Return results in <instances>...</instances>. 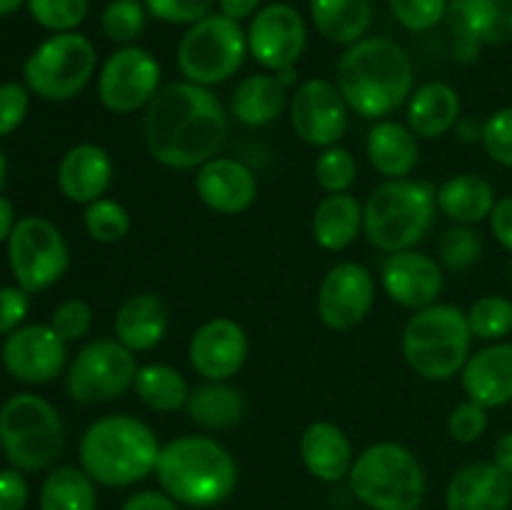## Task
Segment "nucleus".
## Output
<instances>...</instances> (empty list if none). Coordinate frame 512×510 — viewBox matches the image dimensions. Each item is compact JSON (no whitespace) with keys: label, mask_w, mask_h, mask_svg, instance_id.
I'll return each instance as SVG.
<instances>
[{"label":"nucleus","mask_w":512,"mask_h":510,"mask_svg":"<svg viewBox=\"0 0 512 510\" xmlns=\"http://www.w3.org/2000/svg\"><path fill=\"white\" fill-rule=\"evenodd\" d=\"M148 153L165 168L198 170L228 140V115L218 95L203 85L175 80L158 90L143 115Z\"/></svg>","instance_id":"f257e3e1"},{"label":"nucleus","mask_w":512,"mask_h":510,"mask_svg":"<svg viewBox=\"0 0 512 510\" xmlns=\"http://www.w3.org/2000/svg\"><path fill=\"white\" fill-rule=\"evenodd\" d=\"M338 88L360 118L385 120L415 93V65L403 45L383 35L360 38L338 60Z\"/></svg>","instance_id":"f03ea898"},{"label":"nucleus","mask_w":512,"mask_h":510,"mask_svg":"<svg viewBox=\"0 0 512 510\" xmlns=\"http://www.w3.org/2000/svg\"><path fill=\"white\" fill-rule=\"evenodd\" d=\"M155 478L178 505L213 508L238 488L233 453L208 435H180L160 448Z\"/></svg>","instance_id":"7ed1b4c3"},{"label":"nucleus","mask_w":512,"mask_h":510,"mask_svg":"<svg viewBox=\"0 0 512 510\" xmlns=\"http://www.w3.org/2000/svg\"><path fill=\"white\" fill-rule=\"evenodd\" d=\"M160 448L145 420L128 413L103 415L80 438V468L105 488H128L155 473Z\"/></svg>","instance_id":"20e7f679"},{"label":"nucleus","mask_w":512,"mask_h":510,"mask_svg":"<svg viewBox=\"0 0 512 510\" xmlns=\"http://www.w3.org/2000/svg\"><path fill=\"white\" fill-rule=\"evenodd\" d=\"M438 213V188L425 180H385L363 205V233L383 253L413 250L430 233Z\"/></svg>","instance_id":"39448f33"},{"label":"nucleus","mask_w":512,"mask_h":510,"mask_svg":"<svg viewBox=\"0 0 512 510\" xmlns=\"http://www.w3.org/2000/svg\"><path fill=\"white\" fill-rule=\"evenodd\" d=\"M403 355L415 375L430 383L455 378L470 358L473 333L458 305L435 303L415 310L403 328Z\"/></svg>","instance_id":"423d86ee"},{"label":"nucleus","mask_w":512,"mask_h":510,"mask_svg":"<svg viewBox=\"0 0 512 510\" xmlns=\"http://www.w3.org/2000/svg\"><path fill=\"white\" fill-rule=\"evenodd\" d=\"M348 485L370 510H420L428 493L418 455L393 440L368 445L353 460Z\"/></svg>","instance_id":"0eeeda50"},{"label":"nucleus","mask_w":512,"mask_h":510,"mask_svg":"<svg viewBox=\"0 0 512 510\" xmlns=\"http://www.w3.org/2000/svg\"><path fill=\"white\" fill-rule=\"evenodd\" d=\"M63 445V418L43 395L18 393L0 405V448L13 468L28 473L50 468Z\"/></svg>","instance_id":"6e6552de"},{"label":"nucleus","mask_w":512,"mask_h":510,"mask_svg":"<svg viewBox=\"0 0 512 510\" xmlns=\"http://www.w3.org/2000/svg\"><path fill=\"white\" fill-rule=\"evenodd\" d=\"M248 30L223 13L205 15L188 25L178 43L175 63L183 80L203 88L225 83L248 58Z\"/></svg>","instance_id":"1a4fd4ad"},{"label":"nucleus","mask_w":512,"mask_h":510,"mask_svg":"<svg viewBox=\"0 0 512 510\" xmlns=\"http://www.w3.org/2000/svg\"><path fill=\"white\" fill-rule=\"evenodd\" d=\"M98 53L88 35L53 33L28 55L23 78L30 93L50 103H65L85 90L95 75Z\"/></svg>","instance_id":"9d476101"},{"label":"nucleus","mask_w":512,"mask_h":510,"mask_svg":"<svg viewBox=\"0 0 512 510\" xmlns=\"http://www.w3.org/2000/svg\"><path fill=\"white\" fill-rule=\"evenodd\" d=\"M8 263L25 293H40L63 278L70 250L58 225L40 215H25L8 238Z\"/></svg>","instance_id":"9b49d317"},{"label":"nucleus","mask_w":512,"mask_h":510,"mask_svg":"<svg viewBox=\"0 0 512 510\" xmlns=\"http://www.w3.org/2000/svg\"><path fill=\"white\" fill-rule=\"evenodd\" d=\"M138 375L133 350L115 338H100L85 345L70 363L65 390L80 405L110 403L128 393Z\"/></svg>","instance_id":"f8f14e48"},{"label":"nucleus","mask_w":512,"mask_h":510,"mask_svg":"<svg viewBox=\"0 0 512 510\" xmlns=\"http://www.w3.org/2000/svg\"><path fill=\"white\" fill-rule=\"evenodd\" d=\"M163 80L158 58L140 45H120L108 55L98 75V98L110 113L128 115L145 110Z\"/></svg>","instance_id":"ddd939ff"},{"label":"nucleus","mask_w":512,"mask_h":510,"mask_svg":"<svg viewBox=\"0 0 512 510\" xmlns=\"http://www.w3.org/2000/svg\"><path fill=\"white\" fill-rule=\"evenodd\" d=\"M288 113L295 135L315 148L340 145L348 133V100L340 93L338 83L325 78H310L300 83L290 95Z\"/></svg>","instance_id":"4468645a"},{"label":"nucleus","mask_w":512,"mask_h":510,"mask_svg":"<svg viewBox=\"0 0 512 510\" xmlns=\"http://www.w3.org/2000/svg\"><path fill=\"white\" fill-rule=\"evenodd\" d=\"M308 45V25L298 8L288 3L263 5L250 18L248 53L268 73L295 68Z\"/></svg>","instance_id":"2eb2a0df"},{"label":"nucleus","mask_w":512,"mask_h":510,"mask_svg":"<svg viewBox=\"0 0 512 510\" xmlns=\"http://www.w3.org/2000/svg\"><path fill=\"white\" fill-rule=\"evenodd\" d=\"M0 360L8 375L28 385H43L58 378L68 363V343L50 325H20L5 335Z\"/></svg>","instance_id":"dca6fc26"},{"label":"nucleus","mask_w":512,"mask_h":510,"mask_svg":"<svg viewBox=\"0 0 512 510\" xmlns=\"http://www.w3.org/2000/svg\"><path fill=\"white\" fill-rule=\"evenodd\" d=\"M375 278L355 260L333 265L318 290V315L330 330H353L370 315Z\"/></svg>","instance_id":"f3484780"},{"label":"nucleus","mask_w":512,"mask_h":510,"mask_svg":"<svg viewBox=\"0 0 512 510\" xmlns=\"http://www.w3.org/2000/svg\"><path fill=\"white\" fill-rule=\"evenodd\" d=\"M250 343L243 325L230 318H213L200 325L188 345V360L195 373L213 383H228L243 370Z\"/></svg>","instance_id":"a211bd4d"},{"label":"nucleus","mask_w":512,"mask_h":510,"mask_svg":"<svg viewBox=\"0 0 512 510\" xmlns=\"http://www.w3.org/2000/svg\"><path fill=\"white\" fill-rule=\"evenodd\" d=\"M380 285L393 303L410 310H423L438 303L443 293V268L438 260L420 250L390 253L380 268Z\"/></svg>","instance_id":"6ab92c4d"},{"label":"nucleus","mask_w":512,"mask_h":510,"mask_svg":"<svg viewBox=\"0 0 512 510\" xmlns=\"http://www.w3.org/2000/svg\"><path fill=\"white\" fill-rule=\"evenodd\" d=\"M195 193L215 213L238 215L258 198V178L243 160L215 155L195 170Z\"/></svg>","instance_id":"aec40b11"},{"label":"nucleus","mask_w":512,"mask_h":510,"mask_svg":"<svg viewBox=\"0 0 512 510\" xmlns=\"http://www.w3.org/2000/svg\"><path fill=\"white\" fill-rule=\"evenodd\" d=\"M115 165L108 150L95 143L73 145L58 163V188L70 203L90 205L108 193Z\"/></svg>","instance_id":"412c9836"},{"label":"nucleus","mask_w":512,"mask_h":510,"mask_svg":"<svg viewBox=\"0 0 512 510\" xmlns=\"http://www.w3.org/2000/svg\"><path fill=\"white\" fill-rule=\"evenodd\" d=\"M448 28L455 43L498 45L512 38V0H450Z\"/></svg>","instance_id":"4be33fe9"},{"label":"nucleus","mask_w":512,"mask_h":510,"mask_svg":"<svg viewBox=\"0 0 512 510\" xmlns=\"http://www.w3.org/2000/svg\"><path fill=\"white\" fill-rule=\"evenodd\" d=\"M512 478L495 463H470L450 478L445 490L448 510H510Z\"/></svg>","instance_id":"5701e85b"},{"label":"nucleus","mask_w":512,"mask_h":510,"mask_svg":"<svg viewBox=\"0 0 512 510\" xmlns=\"http://www.w3.org/2000/svg\"><path fill=\"white\" fill-rule=\"evenodd\" d=\"M463 390L470 400L485 408H500L512 400V343L488 345L470 353L468 363L460 370Z\"/></svg>","instance_id":"b1692460"},{"label":"nucleus","mask_w":512,"mask_h":510,"mask_svg":"<svg viewBox=\"0 0 512 510\" xmlns=\"http://www.w3.org/2000/svg\"><path fill=\"white\" fill-rule=\"evenodd\" d=\"M300 460L313 478L323 483H340L350 475L355 455L343 428L328 420H318L300 435Z\"/></svg>","instance_id":"393cba45"},{"label":"nucleus","mask_w":512,"mask_h":510,"mask_svg":"<svg viewBox=\"0 0 512 510\" xmlns=\"http://www.w3.org/2000/svg\"><path fill=\"white\" fill-rule=\"evenodd\" d=\"M168 305L153 293H138L123 300L113 320L115 340L133 353L158 348L168 335Z\"/></svg>","instance_id":"a878e982"},{"label":"nucleus","mask_w":512,"mask_h":510,"mask_svg":"<svg viewBox=\"0 0 512 510\" xmlns=\"http://www.w3.org/2000/svg\"><path fill=\"white\" fill-rule=\"evenodd\" d=\"M365 150H368L370 165L380 175H385V180L410 178L420 163L418 135L398 120H378L370 128Z\"/></svg>","instance_id":"bb28decb"},{"label":"nucleus","mask_w":512,"mask_h":510,"mask_svg":"<svg viewBox=\"0 0 512 510\" xmlns=\"http://www.w3.org/2000/svg\"><path fill=\"white\" fill-rule=\"evenodd\" d=\"M460 95L458 90L443 80H430L420 85L408 100V128L418 138L435 140L458 125Z\"/></svg>","instance_id":"cd10ccee"},{"label":"nucleus","mask_w":512,"mask_h":510,"mask_svg":"<svg viewBox=\"0 0 512 510\" xmlns=\"http://www.w3.org/2000/svg\"><path fill=\"white\" fill-rule=\"evenodd\" d=\"M288 85L275 73H253L245 75L233 90L230 110L235 120L248 128H263L280 118L288 108Z\"/></svg>","instance_id":"c85d7f7f"},{"label":"nucleus","mask_w":512,"mask_h":510,"mask_svg":"<svg viewBox=\"0 0 512 510\" xmlns=\"http://www.w3.org/2000/svg\"><path fill=\"white\" fill-rule=\"evenodd\" d=\"M495 203V188L488 178L475 173H460L438 188V210L458 225H475L490 218Z\"/></svg>","instance_id":"c756f323"},{"label":"nucleus","mask_w":512,"mask_h":510,"mask_svg":"<svg viewBox=\"0 0 512 510\" xmlns=\"http://www.w3.org/2000/svg\"><path fill=\"white\" fill-rule=\"evenodd\" d=\"M363 230V203L350 193H328L313 213V238L323 250L338 253Z\"/></svg>","instance_id":"7c9ffc66"},{"label":"nucleus","mask_w":512,"mask_h":510,"mask_svg":"<svg viewBox=\"0 0 512 510\" xmlns=\"http://www.w3.org/2000/svg\"><path fill=\"white\" fill-rule=\"evenodd\" d=\"M318 33L333 45H353L373 23V0H308Z\"/></svg>","instance_id":"2f4dec72"},{"label":"nucleus","mask_w":512,"mask_h":510,"mask_svg":"<svg viewBox=\"0 0 512 510\" xmlns=\"http://www.w3.org/2000/svg\"><path fill=\"white\" fill-rule=\"evenodd\" d=\"M185 410H188V418L200 428L228 430L243 423L248 415V403L233 385L208 380L200 388L190 390Z\"/></svg>","instance_id":"473e14b6"},{"label":"nucleus","mask_w":512,"mask_h":510,"mask_svg":"<svg viewBox=\"0 0 512 510\" xmlns=\"http://www.w3.org/2000/svg\"><path fill=\"white\" fill-rule=\"evenodd\" d=\"M40 510H98L95 480L73 465L53 468L40 485Z\"/></svg>","instance_id":"72a5a7b5"},{"label":"nucleus","mask_w":512,"mask_h":510,"mask_svg":"<svg viewBox=\"0 0 512 510\" xmlns=\"http://www.w3.org/2000/svg\"><path fill=\"white\" fill-rule=\"evenodd\" d=\"M133 390L138 398L155 413H178L188 405L190 385L183 373L165 363L140 365Z\"/></svg>","instance_id":"f704fd0d"},{"label":"nucleus","mask_w":512,"mask_h":510,"mask_svg":"<svg viewBox=\"0 0 512 510\" xmlns=\"http://www.w3.org/2000/svg\"><path fill=\"white\" fill-rule=\"evenodd\" d=\"M148 23V8L143 0H110L100 13V28L110 43L133 45Z\"/></svg>","instance_id":"c9c22d12"},{"label":"nucleus","mask_w":512,"mask_h":510,"mask_svg":"<svg viewBox=\"0 0 512 510\" xmlns=\"http://www.w3.org/2000/svg\"><path fill=\"white\" fill-rule=\"evenodd\" d=\"M473 338L498 343L512 333V300L505 295H483L468 310Z\"/></svg>","instance_id":"e433bc0d"},{"label":"nucleus","mask_w":512,"mask_h":510,"mask_svg":"<svg viewBox=\"0 0 512 510\" xmlns=\"http://www.w3.org/2000/svg\"><path fill=\"white\" fill-rule=\"evenodd\" d=\"M83 223L90 238L105 245L120 243V240L130 233L128 208L120 205L118 200H110V198H100L95 200V203L85 205Z\"/></svg>","instance_id":"4c0bfd02"},{"label":"nucleus","mask_w":512,"mask_h":510,"mask_svg":"<svg viewBox=\"0 0 512 510\" xmlns=\"http://www.w3.org/2000/svg\"><path fill=\"white\" fill-rule=\"evenodd\" d=\"M315 180L325 193H350L358 180L355 155L343 145H330L315 160Z\"/></svg>","instance_id":"58836bf2"},{"label":"nucleus","mask_w":512,"mask_h":510,"mask_svg":"<svg viewBox=\"0 0 512 510\" xmlns=\"http://www.w3.org/2000/svg\"><path fill=\"white\" fill-rule=\"evenodd\" d=\"M30 18L50 33H70L88 18L90 0H25Z\"/></svg>","instance_id":"ea45409f"},{"label":"nucleus","mask_w":512,"mask_h":510,"mask_svg":"<svg viewBox=\"0 0 512 510\" xmlns=\"http://www.w3.org/2000/svg\"><path fill=\"white\" fill-rule=\"evenodd\" d=\"M480 258H483V240L475 233L473 225H455L445 230L440 240V263L445 268L458 273V270L473 268Z\"/></svg>","instance_id":"a19ab883"},{"label":"nucleus","mask_w":512,"mask_h":510,"mask_svg":"<svg viewBox=\"0 0 512 510\" xmlns=\"http://www.w3.org/2000/svg\"><path fill=\"white\" fill-rule=\"evenodd\" d=\"M450 0H388L393 18L410 33H428L448 15Z\"/></svg>","instance_id":"79ce46f5"},{"label":"nucleus","mask_w":512,"mask_h":510,"mask_svg":"<svg viewBox=\"0 0 512 510\" xmlns=\"http://www.w3.org/2000/svg\"><path fill=\"white\" fill-rule=\"evenodd\" d=\"M485 153L503 168H512V108H500L485 120L480 133Z\"/></svg>","instance_id":"37998d69"},{"label":"nucleus","mask_w":512,"mask_h":510,"mask_svg":"<svg viewBox=\"0 0 512 510\" xmlns=\"http://www.w3.org/2000/svg\"><path fill=\"white\" fill-rule=\"evenodd\" d=\"M50 328L65 340V343H75V340L85 338L93 328V308H90L85 300L70 298L65 303H60L53 310V318H50Z\"/></svg>","instance_id":"c03bdc74"},{"label":"nucleus","mask_w":512,"mask_h":510,"mask_svg":"<svg viewBox=\"0 0 512 510\" xmlns=\"http://www.w3.org/2000/svg\"><path fill=\"white\" fill-rule=\"evenodd\" d=\"M148 15L170 25H193L213 13L215 0H143Z\"/></svg>","instance_id":"a18cd8bd"},{"label":"nucleus","mask_w":512,"mask_h":510,"mask_svg":"<svg viewBox=\"0 0 512 510\" xmlns=\"http://www.w3.org/2000/svg\"><path fill=\"white\" fill-rule=\"evenodd\" d=\"M488 428V408L475 400H465L450 410L448 433L455 443H475Z\"/></svg>","instance_id":"49530a36"},{"label":"nucleus","mask_w":512,"mask_h":510,"mask_svg":"<svg viewBox=\"0 0 512 510\" xmlns=\"http://www.w3.org/2000/svg\"><path fill=\"white\" fill-rule=\"evenodd\" d=\"M30 108V90L23 83L0 85V138L20 128Z\"/></svg>","instance_id":"de8ad7c7"},{"label":"nucleus","mask_w":512,"mask_h":510,"mask_svg":"<svg viewBox=\"0 0 512 510\" xmlns=\"http://www.w3.org/2000/svg\"><path fill=\"white\" fill-rule=\"evenodd\" d=\"M30 310V293L20 285H5L0 288V335H10L23 325Z\"/></svg>","instance_id":"09e8293b"},{"label":"nucleus","mask_w":512,"mask_h":510,"mask_svg":"<svg viewBox=\"0 0 512 510\" xmlns=\"http://www.w3.org/2000/svg\"><path fill=\"white\" fill-rule=\"evenodd\" d=\"M30 488L18 468L0 470V510H23L28 505Z\"/></svg>","instance_id":"8fccbe9b"},{"label":"nucleus","mask_w":512,"mask_h":510,"mask_svg":"<svg viewBox=\"0 0 512 510\" xmlns=\"http://www.w3.org/2000/svg\"><path fill=\"white\" fill-rule=\"evenodd\" d=\"M488 220H490V230H493L495 240L512 253V195H508V198H500L498 203H495L493 213H490Z\"/></svg>","instance_id":"3c124183"},{"label":"nucleus","mask_w":512,"mask_h":510,"mask_svg":"<svg viewBox=\"0 0 512 510\" xmlns=\"http://www.w3.org/2000/svg\"><path fill=\"white\" fill-rule=\"evenodd\" d=\"M120 510H180L165 490H140L123 503Z\"/></svg>","instance_id":"603ef678"},{"label":"nucleus","mask_w":512,"mask_h":510,"mask_svg":"<svg viewBox=\"0 0 512 510\" xmlns=\"http://www.w3.org/2000/svg\"><path fill=\"white\" fill-rule=\"evenodd\" d=\"M215 3H218L220 13L228 15V18L245 20V18H253V15L258 13L263 0H215Z\"/></svg>","instance_id":"864d4df0"},{"label":"nucleus","mask_w":512,"mask_h":510,"mask_svg":"<svg viewBox=\"0 0 512 510\" xmlns=\"http://www.w3.org/2000/svg\"><path fill=\"white\" fill-rule=\"evenodd\" d=\"M495 465L512 478V430L495 443Z\"/></svg>","instance_id":"5fc2aeb1"},{"label":"nucleus","mask_w":512,"mask_h":510,"mask_svg":"<svg viewBox=\"0 0 512 510\" xmlns=\"http://www.w3.org/2000/svg\"><path fill=\"white\" fill-rule=\"evenodd\" d=\"M15 223H18V220H15L13 203H10L8 198H3V195H0V243H5V240L10 238Z\"/></svg>","instance_id":"6e6d98bb"},{"label":"nucleus","mask_w":512,"mask_h":510,"mask_svg":"<svg viewBox=\"0 0 512 510\" xmlns=\"http://www.w3.org/2000/svg\"><path fill=\"white\" fill-rule=\"evenodd\" d=\"M20 5H25V0H0V18H5V15H13Z\"/></svg>","instance_id":"4d7b16f0"},{"label":"nucleus","mask_w":512,"mask_h":510,"mask_svg":"<svg viewBox=\"0 0 512 510\" xmlns=\"http://www.w3.org/2000/svg\"><path fill=\"white\" fill-rule=\"evenodd\" d=\"M5 178H8V160H5L3 148H0V188L5 185Z\"/></svg>","instance_id":"13d9d810"}]
</instances>
